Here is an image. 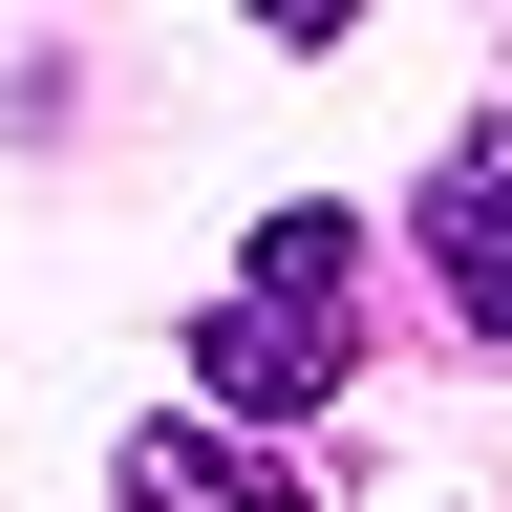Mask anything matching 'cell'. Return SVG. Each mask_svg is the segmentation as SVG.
Segmentation results:
<instances>
[{
    "label": "cell",
    "instance_id": "cell-1",
    "mask_svg": "<svg viewBox=\"0 0 512 512\" xmlns=\"http://www.w3.org/2000/svg\"><path fill=\"white\" fill-rule=\"evenodd\" d=\"M363 384V235L320 214H256V256H235V299L192 320V406H235V427H320Z\"/></svg>",
    "mask_w": 512,
    "mask_h": 512
},
{
    "label": "cell",
    "instance_id": "cell-2",
    "mask_svg": "<svg viewBox=\"0 0 512 512\" xmlns=\"http://www.w3.org/2000/svg\"><path fill=\"white\" fill-rule=\"evenodd\" d=\"M427 278L470 342H512V128H470V150L427 171Z\"/></svg>",
    "mask_w": 512,
    "mask_h": 512
},
{
    "label": "cell",
    "instance_id": "cell-3",
    "mask_svg": "<svg viewBox=\"0 0 512 512\" xmlns=\"http://www.w3.org/2000/svg\"><path fill=\"white\" fill-rule=\"evenodd\" d=\"M128 491H150V512H299V491L256 470V448H214V427H150V448H128Z\"/></svg>",
    "mask_w": 512,
    "mask_h": 512
}]
</instances>
